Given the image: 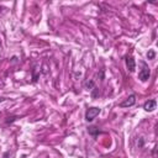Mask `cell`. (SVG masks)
I'll list each match as a JSON object with an SVG mask.
<instances>
[{
	"label": "cell",
	"mask_w": 158,
	"mask_h": 158,
	"mask_svg": "<svg viewBox=\"0 0 158 158\" xmlns=\"http://www.w3.org/2000/svg\"><path fill=\"white\" fill-rule=\"evenodd\" d=\"M141 65H142V68H141V70L138 72V79H139L141 81H147V80L149 79L151 70H149L148 65H147L144 62H141Z\"/></svg>",
	"instance_id": "cell-1"
},
{
	"label": "cell",
	"mask_w": 158,
	"mask_h": 158,
	"mask_svg": "<svg viewBox=\"0 0 158 158\" xmlns=\"http://www.w3.org/2000/svg\"><path fill=\"white\" fill-rule=\"evenodd\" d=\"M100 107H89L86 111H85V121L88 122H91L99 114H100Z\"/></svg>",
	"instance_id": "cell-2"
},
{
	"label": "cell",
	"mask_w": 158,
	"mask_h": 158,
	"mask_svg": "<svg viewBox=\"0 0 158 158\" xmlns=\"http://www.w3.org/2000/svg\"><path fill=\"white\" fill-rule=\"evenodd\" d=\"M135 102H136V95H135V94H131V95H128V96L120 104V106H121V107H130V106L135 105Z\"/></svg>",
	"instance_id": "cell-3"
},
{
	"label": "cell",
	"mask_w": 158,
	"mask_h": 158,
	"mask_svg": "<svg viewBox=\"0 0 158 158\" xmlns=\"http://www.w3.org/2000/svg\"><path fill=\"white\" fill-rule=\"evenodd\" d=\"M125 59H126V67H127V69H128L131 73H133V72L136 70V62H135L133 57H132V56H127Z\"/></svg>",
	"instance_id": "cell-4"
},
{
	"label": "cell",
	"mask_w": 158,
	"mask_h": 158,
	"mask_svg": "<svg viewBox=\"0 0 158 158\" xmlns=\"http://www.w3.org/2000/svg\"><path fill=\"white\" fill-rule=\"evenodd\" d=\"M156 106H157V101L154 100V99H151V100H147L146 102H144V105H143V109L146 110V111H153L154 109H156Z\"/></svg>",
	"instance_id": "cell-5"
},
{
	"label": "cell",
	"mask_w": 158,
	"mask_h": 158,
	"mask_svg": "<svg viewBox=\"0 0 158 158\" xmlns=\"http://www.w3.org/2000/svg\"><path fill=\"white\" fill-rule=\"evenodd\" d=\"M88 132H89L90 135H93V136H96L98 133H100V130H99L96 126H89V127H88Z\"/></svg>",
	"instance_id": "cell-6"
},
{
	"label": "cell",
	"mask_w": 158,
	"mask_h": 158,
	"mask_svg": "<svg viewBox=\"0 0 158 158\" xmlns=\"http://www.w3.org/2000/svg\"><path fill=\"white\" fill-rule=\"evenodd\" d=\"M85 88H86L88 90L95 89V83H94V80H88V81H85Z\"/></svg>",
	"instance_id": "cell-7"
},
{
	"label": "cell",
	"mask_w": 158,
	"mask_h": 158,
	"mask_svg": "<svg viewBox=\"0 0 158 158\" xmlns=\"http://www.w3.org/2000/svg\"><path fill=\"white\" fill-rule=\"evenodd\" d=\"M2 158H14V154H12V152L6 151V152L2 154Z\"/></svg>",
	"instance_id": "cell-8"
},
{
	"label": "cell",
	"mask_w": 158,
	"mask_h": 158,
	"mask_svg": "<svg viewBox=\"0 0 158 158\" xmlns=\"http://www.w3.org/2000/svg\"><path fill=\"white\" fill-rule=\"evenodd\" d=\"M154 56H156V53H154V51H148V53H147V57H148V59H153L154 58Z\"/></svg>",
	"instance_id": "cell-9"
},
{
	"label": "cell",
	"mask_w": 158,
	"mask_h": 158,
	"mask_svg": "<svg viewBox=\"0 0 158 158\" xmlns=\"http://www.w3.org/2000/svg\"><path fill=\"white\" fill-rule=\"evenodd\" d=\"M4 100H5V99H4V98H0V102H2V101H4Z\"/></svg>",
	"instance_id": "cell-10"
}]
</instances>
